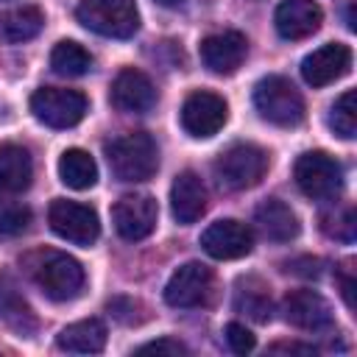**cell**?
<instances>
[{
    "mask_svg": "<svg viewBox=\"0 0 357 357\" xmlns=\"http://www.w3.org/2000/svg\"><path fill=\"white\" fill-rule=\"evenodd\" d=\"M159 220V206L151 195L145 192H134V195H123L114 206H112V223L117 229V234L128 243L145 240Z\"/></svg>",
    "mask_w": 357,
    "mask_h": 357,
    "instance_id": "obj_10",
    "label": "cell"
},
{
    "mask_svg": "<svg viewBox=\"0 0 357 357\" xmlns=\"http://www.w3.org/2000/svg\"><path fill=\"white\" fill-rule=\"evenodd\" d=\"M351 70V47L340 42H326L318 50L307 53L301 61V78L310 86H326L340 81Z\"/></svg>",
    "mask_w": 357,
    "mask_h": 357,
    "instance_id": "obj_13",
    "label": "cell"
},
{
    "mask_svg": "<svg viewBox=\"0 0 357 357\" xmlns=\"http://www.w3.org/2000/svg\"><path fill=\"white\" fill-rule=\"evenodd\" d=\"M170 212L181 226L195 223L206 212V187L198 173L181 170L170 184Z\"/></svg>",
    "mask_w": 357,
    "mask_h": 357,
    "instance_id": "obj_18",
    "label": "cell"
},
{
    "mask_svg": "<svg viewBox=\"0 0 357 357\" xmlns=\"http://www.w3.org/2000/svg\"><path fill=\"white\" fill-rule=\"evenodd\" d=\"M106 159H109L114 178L134 184V181H145L156 173L159 148L151 134L134 131V134H123V137L112 139L106 145Z\"/></svg>",
    "mask_w": 357,
    "mask_h": 357,
    "instance_id": "obj_1",
    "label": "cell"
},
{
    "mask_svg": "<svg viewBox=\"0 0 357 357\" xmlns=\"http://www.w3.org/2000/svg\"><path fill=\"white\" fill-rule=\"evenodd\" d=\"M156 3H159V6H165V8H178L184 0H156Z\"/></svg>",
    "mask_w": 357,
    "mask_h": 357,
    "instance_id": "obj_33",
    "label": "cell"
},
{
    "mask_svg": "<svg viewBox=\"0 0 357 357\" xmlns=\"http://www.w3.org/2000/svg\"><path fill=\"white\" fill-rule=\"evenodd\" d=\"M56 346L61 351H73V354H98L106 346V326L98 318L75 321L56 335Z\"/></svg>",
    "mask_w": 357,
    "mask_h": 357,
    "instance_id": "obj_21",
    "label": "cell"
},
{
    "mask_svg": "<svg viewBox=\"0 0 357 357\" xmlns=\"http://www.w3.org/2000/svg\"><path fill=\"white\" fill-rule=\"evenodd\" d=\"M33 162L22 145H0V195H20L31 187Z\"/></svg>",
    "mask_w": 357,
    "mask_h": 357,
    "instance_id": "obj_20",
    "label": "cell"
},
{
    "mask_svg": "<svg viewBox=\"0 0 357 357\" xmlns=\"http://www.w3.org/2000/svg\"><path fill=\"white\" fill-rule=\"evenodd\" d=\"M226 343H229V349H231L234 354H248V351L257 346L254 335H251L243 324H237V321H231V324L226 326Z\"/></svg>",
    "mask_w": 357,
    "mask_h": 357,
    "instance_id": "obj_30",
    "label": "cell"
},
{
    "mask_svg": "<svg viewBox=\"0 0 357 357\" xmlns=\"http://www.w3.org/2000/svg\"><path fill=\"white\" fill-rule=\"evenodd\" d=\"M201 61L204 67H209L218 75H231L248 53V39L240 31H223V33H212L201 42Z\"/></svg>",
    "mask_w": 357,
    "mask_h": 357,
    "instance_id": "obj_14",
    "label": "cell"
},
{
    "mask_svg": "<svg viewBox=\"0 0 357 357\" xmlns=\"http://www.w3.org/2000/svg\"><path fill=\"white\" fill-rule=\"evenodd\" d=\"M33 279L39 284V290L53 298V301H70L81 293L84 287V268L75 257L61 254V251H47L39 265L33 268Z\"/></svg>",
    "mask_w": 357,
    "mask_h": 357,
    "instance_id": "obj_7",
    "label": "cell"
},
{
    "mask_svg": "<svg viewBox=\"0 0 357 357\" xmlns=\"http://www.w3.org/2000/svg\"><path fill=\"white\" fill-rule=\"evenodd\" d=\"M282 310H284L287 324H293L298 329H307V332H321V329H326L332 324V307L315 290H293V293H287L284 301H282Z\"/></svg>",
    "mask_w": 357,
    "mask_h": 357,
    "instance_id": "obj_16",
    "label": "cell"
},
{
    "mask_svg": "<svg viewBox=\"0 0 357 357\" xmlns=\"http://www.w3.org/2000/svg\"><path fill=\"white\" fill-rule=\"evenodd\" d=\"M50 67H53V73H59V75L78 78V75L89 73L92 56H89L78 42L64 39V42H59V45L50 50Z\"/></svg>",
    "mask_w": 357,
    "mask_h": 357,
    "instance_id": "obj_25",
    "label": "cell"
},
{
    "mask_svg": "<svg viewBox=\"0 0 357 357\" xmlns=\"http://www.w3.org/2000/svg\"><path fill=\"white\" fill-rule=\"evenodd\" d=\"M47 223L61 240H67L73 245H92L100 237L98 212L78 201L56 198L47 209Z\"/></svg>",
    "mask_w": 357,
    "mask_h": 357,
    "instance_id": "obj_8",
    "label": "cell"
},
{
    "mask_svg": "<svg viewBox=\"0 0 357 357\" xmlns=\"http://www.w3.org/2000/svg\"><path fill=\"white\" fill-rule=\"evenodd\" d=\"M234 307H237L240 312H245L248 318L259 321V324L271 321V310H273L271 296H268V287H265L262 282H257V279H245V287H243V282L237 284Z\"/></svg>",
    "mask_w": 357,
    "mask_h": 357,
    "instance_id": "obj_26",
    "label": "cell"
},
{
    "mask_svg": "<svg viewBox=\"0 0 357 357\" xmlns=\"http://www.w3.org/2000/svg\"><path fill=\"white\" fill-rule=\"evenodd\" d=\"M178 120H181V128L190 137L206 139V137H215L226 126L229 106H226V100L220 95L206 92V89H198V92L187 95V100L181 103Z\"/></svg>",
    "mask_w": 357,
    "mask_h": 357,
    "instance_id": "obj_9",
    "label": "cell"
},
{
    "mask_svg": "<svg viewBox=\"0 0 357 357\" xmlns=\"http://www.w3.org/2000/svg\"><path fill=\"white\" fill-rule=\"evenodd\" d=\"M254 223L262 231V237L273 240V243H290L298 237L301 223L298 215L279 198H268L254 209Z\"/></svg>",
    "mask_w": 357,
    "mask_h": 357,
    "instance_id": "obj_19",
    "label": "cell"
},
{
    "mask_svg": "<svg viewBox=\"0 0 357 357\" xmlns=\"http://www.w3.org/2000/svg\"><path fill=\"white\" fill-rule=\"evenodd\" d=\"M75 17L86 31L109 39H128L139 28V11L134 0H81Z\"/></svg>",
    "mask_w": 357,
    "mask_h": 357,
    "instance_id": "obj_3",
    "label": "cell"
},
{
    "mask_svg": "<svg viewBox=\"0 0 357 357\" xmlns=\"http://www.w3.org/2000/svg\"><path fill=\"white\" fill-rule=\"evenodd\" d=\"M31 223V209L14 201H6V195H0V234L14 237L22 234Z\"/></svg>",
    "mask_w": 357,
    "mask_h": 357,
    "instance_id": "obj_28",
    "label": "cell"
},
{
    "mask_svg": "<svg viewBox=\"0 0 357 357\" xmlns=\"http://www.w3.org/2000/svg\"><path fill=\"white\" fill-rule=\"evenodd\" d=\"M254 106L262 120L279 128H296L304 120V98L284 75H265L254 86Z\"/></svg>",
    "mask_w": 357,
    "mask_h": 357,
    "instance_id": "obj_2",
    "label": "cell"
},
{
    "mask_svg": "<svg viewBox=\"0 0 357 357\" xmlns=\"http://www.w3.org/2000/svg\"><path fill=\"white\" fill-rule=\"evenodd\" d=\"M86 109H89L86 95L78 89L42 86L31 95V112L47 128H73L84 120Z\"/></svg>",
    "mask_w": 357,
    "mask_h": 357,
    "instance_id": "obj_6",
    "label": "cell"
},
{
    "mask_svg": "<svg viewBox=\"0 0 357 357\" xmlns=\"http://www.w3.org/2000/svg\"><path fill=\"white\" fill-rule=\"evenodd\" d=\"M59 178L70 190H89L98 181V165L84 148H67L59 156Z\"/></svg>",
    "mask_w": 357,
    "mask_h": 357,
    "instance_id": "obj_24",
    "label": "cell"
},
{
    "mask_svg": "<svg viewBox=\"0 0 357 357\" xmlns=\"http://www.w3.org/2000/svg\"><path fill=\"white\" fill-rule=\"evenodd\" d=\"M212 293V271L201 262H184L176 268L165 284V301L176 310L198 307Z\"/></svg>",
    "mask_w": 357,
    "mask_h": 357,
    "instance_id": "obj_11",
    "label": "cell"
},
{
    "mask_svg": "<svg viewBox=\"0 0 357 357\" xmlns=\"http://www.w3.org/2000/svg\"><path fill=\"white\" fill-rule=\"evenodd\" d=\"M268 351H271V354H290V351H298V354H315L312 346H298V343H273Z\"/></svg>",
    "mask_w": 357,
    "mask_h": 357,
    "instance_id": "obj_32",
    "label": "cell"
},
{
    "mask_svg": "<svg viewBox=\"0 0 357 357\" xmlns=\"http://www.w3.org/2000/svg\"><path fill=\"white\" fill-rule=\"evenodd\" d=\"M112 106L120 112H131V114H142L148 109H153L156 103V86L153 81L134 67H126L117 73L114 84H112Z\"/></svg>",
    "mask_w": 357,
    "mask_h": 357,
    "instance_id": "obj_15",
    "label": "cell"
},
{
    "mask_svg": "<svg viewBox=\"0 0 357 357\" xmlns=\"http://www.w3.org/2000/svg\"><path fill=\"white\" fill-rule=\"evenodd\" d=\"M201 245L212 259H240V257L251 254L254 231L234 218H223L204 229Z\"/></svg>",
    "mask_w": 357,
    "mask_h": 357,
    "instance_id": "obj_12",
    "label": "cell"
},
{
    "mask_svg": "<svg viewBox=\"0 0 357 357\" xmlns=\"http://www.w3.org/2000/svg\"><path fill=\"white\" fill-rule=\"evenodd\" d=\"M42 28H45V14L39 6H17L0 14V39L8 45L28 42L39 36Z\"/></svg>",
    "mask_w": 357,
    "mask_h": 357,
    "instance_id": "obj_23",
    "label": "cell"
},
{
    "mask_svg": "<svg viewBox=\"0 0 357 357\" xmlns=\"http://www.w3.org/2000/svg\"><path fill=\"white\" fill-rule=\"evenodd\" d=\"M298 190L312 201H329L343 187V167L335 156L324 151H307L296 159L293 167Z\"/></svg>",
    "mask_w": 357,
    "mask_h": 357,
    "instance_id": "obj_5",
    "label": "cell"
},
{
    "mask_svg": "<svg viewBox=\"0 0 357 357\" xmlns=\"http://www.w3.org/2000/svg\"><path fill=\"white\" fill-rule=\"evenodd\" d=\"M137 354H170V357H178V354H187V346L173 340V337H162V340H151V343L139 346Z\"/></svg>",
    "mask_w": 357,
    "mask_h": 357,
    "instance_id": "obj_31",
    "label": "cell"
},
{
    "mask_svg": "<svg viewBox=\"0 0 357 357\" xmlns=\"http://www.w3.org/2000/svg\"><path fill=\"white\" fill-rule=\"evenodd\" d=\"M265 170H268V153L259 145H248V142H240V145H231L229 151H223L212 167L218 187L229 190V192L257 187L262 181Z\"/></svg>",
    "mask_w": 357,
    "mask_h": 357,
    "instance_id": "obj_4",
    "label": "cell"
},
{
    "mask_svg": "<svg viewBox=\"0 0 357 357\" xmlns=\"http://www.w3.org/2000/svg\"><path fill=\"white\" fill-rule=\"evenodd\" d=\"M0 324H6L20 337H31L36 332V315H33L31 304L3 276H0Z\"/></svg>",
    "mask_w": 357,
    "mask_h": 357,
    "instance_id": "obj_22",
    "label": "cell"
},
{
    "mask_svg": "<svg viewBox=\"0 0 357 357\" xmlns=\"http://www.w3.org/2000/svg\"><path fill=\"white\" fill-rule=\"evenodd\" d=\"M324 229H326V234H329V237L343 240V243H351V240H354V229H357L354 209H351V206H346V209H343L337 218H326Z\"/></svg>",
    "mask_w": 357,
    "mask_h": 357,
    "instance_id": "obj_29",
    "label": "cell"
},
{
    "mask_svg": "<svg viewBox=\"0 0 357 357\" xmlns=\"http://www.w3.org/2000/svg\"><path fill=\"white\" fill-rule=\"evenodd\" d=\"M324 22V11L315 0H282L273 14L276 33L282 39H307Z\"/></svg>",
    "mask_w": 357,
    "mask_h": 357,
    "instance_id": "obj_17",
    "label": "cell"
},
{
    "mask_svg": "<svg viewBox=\"0 0 357 357\" xmlns=\"http://www.w3.org/2000/svg\"><path fill=\"white\" fill-rule=\"evenodd\" d=\"M326 123H329V128H332L337 137H343V139H354V137H357V95H354V89L343 92V95L332 103Z\"/></svg>",
    "mask_w": 357,
    "mask_h": 357,
    "instance_id": "obj_27",
    "label": "cell"
}]
</instances>
